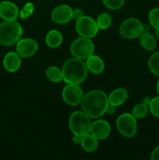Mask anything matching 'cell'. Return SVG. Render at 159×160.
Listing matches in <instances>:
<instances>
[{"label": "cell", "mask_w": 159, "mask_h": 160, "mask_svg": "<svg viewBox=\"0 0 159 160\" xmlns=\"http://www.w3.org/2000/svg\"><path fill=\"white\" fill-rule=\"evenodd\" d=\"M38 49V44L32 38L20 39L17 43L16 51L22 58L33 56Z\"/></svg>", "instance_id": "30bf717a"}, {"label": "cell", "mask_w": 159, "mask_h": 160, "mask_svg": "<svg viewBox=\"0 0 159 160\" xmlns=\"http://www.w3.org/2000/svg\"><path fill=\"white\" fill-rule=\"evenodd\" d=\"M143 32H149L150 27H148L147 25H143Z\"/></svg>", "instance_id": "d6a6232c"}, {"label": "cell", "mask_w": 159, "mask_h": 160, "mask_svg": "<svg viewBox=\"0 0 159 160\" xmlns=\"http://www.w3.org/2000/svg\"><path fill=\"white\" fill-rule=\"evenodd\" d=\"M156 90H157V94H158V95H159V80L157 81V84H156Z\"/></svg>", "instance_id": "836d02e7"}, {"label": "cell", "mask_w": 159, "mask_h": 160, "mask_svg": "<svg viewBox=\"0 0 159 160\" xmlns=\"http://www.w3.org/2000/svg\"><path fill=\"white\" fill-rule=\"evenodd\" d=\"M97 24L99 29L105 30L111 26L112 23V17L108 12H102L97 18Z\"/></svg>", "instance_id": "44dd1931"}, {"label": "cell", "mask_w": 159, "mask_h": 160, "mask_svg": "<svg viewBox=\"0 0 159 160\" xmlns=\"http://www.w3.org/2000/svg\"><path fill=\"white\" fill-rule=\"evenodd\" d=\"M108 104L107 95L101 90L90 91L84 95L81 101L83 111L93 119L102 117L105 113Z\"/></svg>", "instance_id": "6da1fadb"}, {"label": "cell", "mask_w": 159, "mask_h": 160, "mask_svg": "<svg viewBox=\"0 0 159 160\" xmlns=\"http://www.w3.org/2000/svg\"><path fill=\"white\" fill-rule=\"evenodd\" d=\"M119 34L126 39H134L139 38L143 32V24L137 18H129L121 23Z\"/></svg>", "instance_id": "52a82bcc"}, {"label": "cell", "mask_w": 159, "mask_h": 160, "mask_svg": "<svg viewBox=\"0 0 159 160\" xmlns=\"http://www.w3.org/2000/svg\"><path fill=\"white\" fill-rule=\"evenodd\" d=\"M148 111H149V106L147 105L143 102L139 103L132 108V115L136 119H142L147 115Z\"/></svg>", "instance_id": "7402d4cb"}, {"label": "cell", "mask_w": 159, "mask_h": 160, "mask_svg": "<svg viewBox=\"0 0 159 160\" xmlns=\"http://www.w3.org/2000/svg\"><path fill=\"white\" fill-rule=\"evenodd\" d=\"M151 99H152V98H151V97H148V96L144 97V98H143V101H142V102L144 103V104H146V105H147V106H149L150 103H151Z\"/></svg>", "instance_id": "1f68e13d"}, {"label": "cell", "mask_w": 159, "mask_h": 160, "mask_svg": "<svg viewBox=\"0 0 159 160\" xmlns=\"http://www.w3.org/2000/svg\"><path fill=\"white\" fill-rule=\"evenodd\" d=\"M23 33V28L17 20H4L0 23V45L11 46L17 44Z\"/></svg>", "instance_id": "3957f363"}, {"label": "cell", "mask_w": 159, "mask_h": 160, "mask_svg": "<svg viewBox=\"0 0 159 160\" xmlns=\"http://www.w3.org/2000/svg\"><path fill=\"white\" fill-rule=\"evenodd\" d=\"M128 98V92L125 88H117L112 91L108 96V103L118 106L126 101Z\"/></svg>", "instance_id": "2e32d148"}, {"label": "cell", "mask_w": 159, "mask_h": 160, "mask_svg": "<svg viewBox=\"0 0 159 160\" xmlns=\"http://www.w3.org/2000/svg\"><path fill=\"white\" fill-rule=\"evenodd\" d=\"M62 96L66 104L71 106H76L81 103L84 94L79 84H67L62 89Z\"/></svg>", "instance_id": "9c48e42d"}, {"label": "cell", "mask_w": 159, "mask_h": 160, "mask_svg": "<svg viewBox=\"0 0 159 160\" xmlns=\"http://www.w3.org/2000/svg\"><path fill=\"white\" fill-rule=\"evenodd\" d=\"M149 110L154 117L159 118V95L151 99L149 105Z\"/></svg>", "instance_id": "4316f807"}, {"label": "cell", "mask_w": 159, "mask_h": 160, "mask_svg": "<svg viewBox=\"0 0 159 160\" xmlns=\"http://www.w3.org/2000/svg\"><path fill=\"white\" fill-rule=\"evenodd\" d=\"M18 7L15 3L10 1H2L0 2V17L4 20H17L19 17Z\"/></svg>", "instance_id": "4fadbf2b"}, {"label": "cell", "mask_w": 159, "mask_h": 160, "mask_svg": "<svg viewBox=\"0 0 159 160\" xmlns=\"http://www.w3.org/2000/svg\"><path fill=\"white\" fill-rule=\"evenodd\" d=\"M117 106L115 105H112L111 103H108L107 106V109H106V113L108 114H113L116 112Z\"/></svg>", "instance_id": "f1b7e54d"}, {"label": "cell", "mask_w": 159, "mask_h": 160, "mask_svg": "<svg viewBox=\"0 0 159 160\" xmlns=\"http://www.w3.org/2000/svg\"><path fill=\"white\" fill-rule=\"evenodd\" d=\"M94 52V45L90 38L82 37L75 39L70 45V52L74 57L87 59Z\"/></svg>", "instance_id": "5b68a950"}, {"label": "cell", "mask_w": 159, "mask_h": 160, "mask_svg": "<svg viewBox=\"0 0 159 160\" xmlns=\"http://www.w3.org/2000/svg\"><path fill=\"white\" fill-rule=\"evenodd\" d=\"M63 81L66 84H80L87 78L88 69L82 59L73 57L67 59L62 67Z\"/></svg>", "instance_id": "7a4b0ae2"}, {"label": "cell", "mask_w": 159, "mask_h": 160, "mask_svg": "<svg viewBox=\"0 0 159 160\" xmlns=\"http://www.w3.org/2000/svg\"><path fill=\"white\" fill-rule=\"evenodd\" d=\"M84 16V12L80 8H75V9H73V18L75 19V20H78V19L81 18Z\"/></svg>", "instance_id": "83f0119b"}, {"label": "cell", "mask_w": 159, "mask_h": 160, "mask_svg": "<svg viewBox=\"0 0 159 160\" xmlns=\"http://www.w3.org/2000/svg\"><path fill=\"white\" fill-rule=\"evenodd\" d=\"M104 6L109 9L117 10L124 6L125 0H102Z\"/></svg>", "instance_id": "484cf974"}, {"label": "cell", "mask_w": 159, "mask_h": 160, "mask_svg": "<svg viewBox=\"0 0 159 160\" xmlns=\"http://www.w3.org/2000/svg\"><path fill=\"white\" fill-rule=\"evenodd\" d=\"M51 18L57 24H65L73 19V9L68 5L58 6L51 12Z\"/></svg>", "instance_id": "8fae6325"}, {"label": "cell", "mask_w": 159, "mask_h": 160, "mask_svg": "<svg viewBox=\"0 0 159 160\" xmlns=\"http://www.w3.org/2000/svg\"><path fill=\"white\" fill-rule=\"evenodd\" d=\"M75 28L78 34L90 38L95 37L99 30L96 20L88 16H84L76 20Z\"/></svg>", "instance_id": "ba28073f"}, {"label": "cell", "mask_w": 159, "mask_h": 160, "mask_svg": "<svg viewBox=\"0 0 159 160\" xmlns=\"http://www.w3.org/2000/svg\"><path fill=\"white\" fill-rule=\"evenodd\" d=\"M82 137L83 136L76 135V134H74V136H73V143L76 144V145H79V144H80L81 141H82Z\"/></svg>", "instance_id": "4dcf8cb0"}, {"label": "cell", "mask_w": 159, "mask_h": 160, "mask_svg": "<svg viewBox=\"0 0 159 160\" xmlns=\"http://www.w3.org/2000/svg\"><path fill=\"white\" fill-rule=\"evenodd\" d=\"M80 145L83 149L85 150L86 152H91L95 151L98 148V139L95 138L92 134H87L82 137Z\"/></svg>", "instance_id": "d6986e66"}, {"label": "cell", "mask_w": 159, "mask_h": 160, "mask_svg": "<svg viewBox=\"0 0 159 160\" xmlns=\"http://www.w3.org/2000/svg\"><path fill=\"white\" fill-rule=\"evenodd\" d=\"M86 64L89 71L94 74H99L104 70V63L103 60L101 58L95 55L89 56L87 59Z\"/></svg>", "instance_id": "9a60e30c"}, {"label": "cell", "mask_w": 159, "mask_h": 160, "mask_svg": "<svg viewBox=\"0 0 159 160\" xmlns=\"http://www.w3.org/2000/svg\"><path fill=\"white\" fill-rule=\"evenodd\" d=\"M155 35L159 38V30H155Z\"/></svg>", "instance_id": "e575fe53"}, {"label": "cell", "mask_w": 159, "mask_h": 160, "mask_svg": "<svg viewBox=\"0 0 159 160\" xmlns=\"http://www.w3.org/2000/svg\"><path fill=\"white\" fill-rule=\"evenodd\" d=\"M148 67L153 74L159 77V52L151 55L148 60Z\"/></svg>", "instance_id": "603a6c76"}, {"label": "cell", "mask_w": 159, "mask_h": 160, "mask_svg": "<svg viewBox=\"0 0 159 160\" xmlns=\"http://www.w3.org/2000/svg\"><path fill=\"white\" fill-rule=\"evenodd\" d=\"M111 133L110 124L104 120H98L93 122L90 127V134L98 140L107 138Z\"/></svg>", "instance_id": "7c38bea8"}, {"label": "cell", "mask_w": 159, "mask_h": 160, "mask_svg": "<svg viewBox=\"0 0 159 160\" xmlns=\"http://www.w3.org/2000/svg\"><path fill=\"white\" fill-rule=\"evenodd\" d=\"M140 43L143 49L147 51H153L157 46V42L153 34L149 32H143L140 36Z\"/></svg>", "instance_id": "ac0fdd59"}, {"label": "cell", "mask_w": 159, "mask_h": 160, "mask_svg": "<svg viewBox=\"0 0 159 160\" xmlns=\"http://www.w3.org/2000/svg\"><path fill=\"white\" fill-rule=\"evenodd\" d=\"M151 159L152 160L159 159V145L156 147V148L153 150L152 152H151Z\"/></svg>", "instance_id": "f546056e"}, {"label": "cell", "mask_w": 159, "mask_h": 160, "mask_svg": "<svg viewBox=\"0 0 159 160\" xmlns=\"http://www.w3.org/2000/svg\"><path fill=\"white\" fill-rule=\"evenodd\" d=\"M69 127L73 134L84 136L90 133L91 122L84 111H76L70 115Z\"/></svg>", "instance_id": "277c9868"}, {"label": "cell", "mask_w": 159, "mask_h": 160, "mask_svg": "<svg viewBox=\"0 0 159 160\" xmlns=\"http://www.w3.org/2000/svg\"><path fill=\"white\" fill-rule=\"evenodd\" d=\"M148 19L151 26L155 30H159V8L151 9L148 15Z\"/></svg>", "instance_id": "cb8c5ba5"}, {"label": "cell", "mask_w": 159, "mask_h": 160, "mask_svg": "<svg viewBox=\"0 0 159 160\" xmlns=\"http://www.w3.org/2000/svg\"><path fill=\"white\" fill-rule=\"evenodd\" d=\"M2 63L6 71L15 73L21 66V59L17 52H9L3 58Z\"/></svg>", "instance_id": "5bb4252c"}, {"label": "cell", "mask_w": 159, "mask_h": 160, "mask_svg": "<svg viewBox=\"0 0 159 160\" xmlns=\"http://www.w3.org/2000/svg\"><path fill=\"white\" fill-rule=\"evenodd\" d=\"M46 77L50 81L54 83H59L63 81V73L62 70L58 67L51 66L46 70Z\"/></svg>", "instance_id": "ffe728a7"}, {"label": "cell", "mask_w": 159, "mask_h": 160, "mask_svg": "<svg viewBox=\"0 0 159 160\" xmlns=\"http://www.w3.org/2000/svg\"><path fill=\"white\" fill-rule=\"evenodd\" d=\"M63 38L60 31L51 30L45 36V43L50 48H57L62 44Z\"/></svg>", "instance_id": "e0dca14e"}, {"label": "cell", "mask_w": 159, "mask_h": 160, "mask_svg": "<svg viewBox=\"0 0 159 160\" xmlns=\"http://www.w3.org/2000/svg\"><path fill=\"white\" fill-rule=\"evenodd\" d=\"M116 128L118 132L126 138H132L137 132V119L132 113H123L116 120Z\"/></svg>", "instance_id": "8992f818"}, {"label": "cell", "mask_w": 159, "mask_h": 160, "mask_svg": "<svg viewBox=\"0 0 159 160\" xmlns=\"http://www.w3.org/2000/svg\"><path fill=\"white\" fill-rule=\"evenodd\" d=\"M34 11V6L32 2H26L21 10H20L19 16L21 19H26L31 17Z\"/></svg>", "instance_id": "d4e9b609"}]
</instances>
